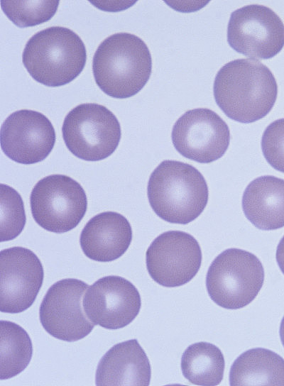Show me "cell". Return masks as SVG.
<instances>
[{"instance_id": "cell-1", "label": "cell", "mask_w": 284, "mask_h": 386, "mask_svg": "<svg viewBox=\"0 0 284 386\" xmlns=\"http://www.w3.org/2000/svg\"><path fill=\"white\" fill-rule=\"evenodd\" d=\"M215 101L229 118L250 123L265 117L273 107L278 85L271 71L254 59L226 63L216 75Z\"/></svg>"}, {"instance_id": "cell-2", "label": "cell", "mask_w": 284, "mask_h": 386, "mask_svg": "<svg viewBox=\"0 0 284 386\" xmlns=\"http://www.w3.org/2000/svg\"><path fill=\"white\" fill-rule=\"evenodd\" d=\"M152 71L149 49L139 37L114 33L104 39L95 51L92 72L98 87L106 94L125 99L139 92Z\"/></svg>"}, {"instance_id": "cell-3", "label": "cell", "mask_w": 284, "mask_h": 386, "mask_svg": "<svg viewBox=\"0 0 284 386\" xmlns=\"http://www.w3.org/2000/svg\"><path fill=\"white\" fill-rule=\"evenodd\" d=\"M149 204L160 219L187 224L197 219L208 202L209 190L202 173L180 161L166 160L151 173L148 182Z\"/></svg>"}, {"instance_id": "cell-4", "label": "cell", "mask_w": 284, "mask_h": 386, "mask_svg": "<svg viewBox=\"0 0 284 386\" xmlns=\"http://www.w3.org/2000/svg\"><path fill=\"white\" fill-rule=\"evenodd\" d=\"M87 60L85 45L73 31L52 26L34 34L23 51V64L38 82L60 87L74 80Z\"/></svg>"}, {"instance_id": "cell-5", "label": "cell", "mask_w": 284, "mask_h": 386, "mask_svg": "<svg viewBox=\"0 0 284 386\" xmlns=\"http://www.w3.org/2000/svg\"><path fill=\"white\" fill-rule=\"evenodd\" d=\"M264 281V269L253 253L229 248L212 262L206 276L211 299L221 307L237 309L249 304Z\"/></svg>"}, {"instance_id": "cell-6", "label": "cell", "mask_w": 284, "mask_h": 386, "mask_svg": "<svg viewBox=\"0 0 284 386\" xmlns=\"http://www.w3.org/2000/svg\"><path fill=\"white\" fill-rule=\"evenodd\" d=\"M62 133L67 149L87 161L110 156L118 147L121 136L115 115L96 103L81 104L70 110L64 119Z\"/></svg>"}, {"instance_id": "cell-7", "label": "cell", "mask_w": 284, "mask_h": 386, "mask_svg": "<svg viewBox=\"0 0 284 386\" xmlns=\"http://www.w3.org/2000/svg\"><path fill=\"white\" fill-rule=\"evenodd\" d=\"M35 221L43 228L62 233L75 228L84 217L87 199L82 186L63 175H52L39 180L30 197Z\"/></svg>"}, {"instance_id": "cell-8", "label": "cell", "mask_w": 284, "mask_h": 386, "mask_svg": "<svg viewBox=\"0 0 284 386\" xmlns=\"http://www.w3.org/2000/svg\"><path fill=\"white\" fill-rule=\"evenodd\" d=\"M229 46L259 60L275 56L284 46V24L270 8L251 4L231 13L227 27Z\"/></svg>"}, {"instance_id": "cell-9", "label": "cell", "mask_w": 284, "mask_h": 386, "mask_svg": "<svg viewBox=\"0 0 284 386\" xmlns=\"http://www.w3.org/2000/svg\"><path fill=\"white\" fill-rule=\"evenodd\" d=\"M202 258L197 241L181 231H168L160 234L146 253L150 276L166 287H176L189 282L199 271Z\"/></svg>"}, {"instance_id": "cell-10", "label": "cell", "mask_w": 284, "mask_h": 386, "mask_svg": "<svg viewBox=\"0 0 284 386\" xmlns=\"http://www.w3.org/2000/svg\"><path fill=\"white\" fill-rule=\"evenodd\" d=\"M171 138L176 150L185 158L210 163L227 150L230 131L226 123L214 111L197 108L186 111L176 121Z\"/></svg>"}, {"instance_id": "cell-11", "label": "cell", "mask_w": 284, "mask_h": 386, "mask_svg": "<svg viewBox=\"0 0 284 386\" xmlns=\"http://www.w3.org/2000/svg\"><path fill=\"white\" fill-rule=\"evenodd\" d=\"M89 287L84 282L67 278L54 283L44 296L39 316L44 329L52 336L67 342L87 336L94 324L88 320L82 299Z\"/></svg>"}, {"instance_id": "cell-12", "label": "cell", "mask_w": 284, "mask_h": 386, "mask_svg": "<svg viewBox=\"0 0 284 386\" xmlns=\"http://www.w3.org/2000/svg\"><path fill=\"white\" fill-rule=\"evenodd\" d=\"M43 268L31 250L16 246L0 252V311L16 314L28 309L42 286Z\"/></svg>"}, {"instance_id": "cell-13", "label": "cell", "mask_w": 284, "mask_h": 386, "mask_svg": "<svg viewBox=\"0 0 284 386\" xmlns=\"http://www.w3.org/2000/svg\"><path fill=\"white\" fill-rule=\"evenodd\" d=\"M1 148L11 160L31 165L45 159L55 143L50 121L43 114L22 109L11 114L0 131Z\"/></svg>"}, {"instance_id": "cell-14", "label": "cell", "mask_w": 284, "mask_h": 386, "mask_svg": "<svg viewBox=\"0 0 284 386\" xmlns=\"http://www.w3.org/2000/svg\"><path fill=\"white\" fill-rule=\"evenodd\" d=\"M82 304L87 318L94 325L114 330L133 321L141 309V299L130 281L109 275L87 289Z\"/></svg>"}, {"instance_id": "cell-15", "label": "cell", "mask_w": 284, "mask_h": 386, "mask_svg": "<svg viewBox=\"0 0 284 386\" xmlns=\"http://www.w3.org/2000/svg\"><path fill=\"white\" fill-rule=\"evenodd\" d=\"M131 240L132 229L129 221L117 212L104 211L86 224L80 234V243L87 258L99 262H110L127 250Z\"/></svg>"}, {"instance_id": "cell-16", "label": "cell", "mask_w": 284, "mask_h": 386, "mask_svg": "<svg viewBox=\"0 0 284 386\" xmlns=\"http://www.w3.org/2000/svg\"><path fill=\"white\" fill-rule=\"evenodd\" d=\"M151 377L146 353L136 339H131L114 345L103 355L97 368L95 384L147 386Z\"/></svg>"}, {"instance_id": "cell-17", "label": "cell", "mask_w": 284, "mask_h": 386, "mask_svg": "<svg viewBox=\"0 0 284 386\" xmlns=\"http://www.w3.org/2000/svg\"><path fill=\"white\" fill-rule=\"evenodd\" d=\"M242 209L256 228L275 230L284 226V180L261 176L251 181L242 197Z\"/></svg>"}, {"instance_id": "cell-18", "label": "cell", "mask_w": 284, "mask_h": 386, "mask_svg": "<svg viewBox=\"0 0 284 386\" xmlns=\"http://www.w3.org/2000/svg\"><path fill=\"white\" fill-rule=\"evenodd\" d=\"M229 385L284 386V359L266 348L249 349L231 366Z\"/></svg>"}, {"instance_id": "cell-19", "label": "cell", "mask_w": 284, "mask_h": 386, "mask_svg": "<svg viewBox=\"0 0 284 386\" xmlns=\"http://www.w3.org/2000/svg\"><path fill=\"white\" fill-rule=\"evenodd\" d=\"M223 353L215 345L197 342L189 346L181 358L183 376L191 383L202 386L219 385L224 376Z\"/></svg>"}, {"instance_id": "cell-20", "label": "cell", "mask_w": 284, "mask_h": 386, "mask_svg": "<svg viewBox=\"0 0 284 386\" xmlns=\"http://www.w3.org/2000/svg\"><path fill=\"white\" fill-rule=\"evenodd\" d=\"M0 379L11 378L28 365L33 355V345L24 329L9 321L0 322Z\"/></svg>"}, {"instance_id": "cell-21", "label": "cell", "mask_w": 284, "mask_h": 386, "mask_svg": "<svg viewBox=\"0 0 284 386\" xmlns=\"http://www.w3.org/2000/svg\"><path fill=\"white\" fill-rule=\"evenodd\" d=\"M1 6L17 26L26 28L49 21L56 13L59 1H5Z\"/></svg>"}, {"instance_id": "cell-22", "label": "cell", "mask_w": 284, "mask_h": 386, "mask_svg": "<svg viewBox=\"0 0 284 386\" xmlns=\"http://www.w3.org/2000/svg\"><path fill=\"white\" fill-rule=\"evenodd\" d=\"M1 195V242L16 238L23 231L26 221L23 199L13 188L0 185Z\"/></svg>"}, {"instance_id": "cell-23", "label": "cell", "mask_w": 284, "mask_h": 386, "mask_svg": "<svg viewBox=\"0 0 284 386\" xmlns=\"http://www.w3.org/2000/svg\"><path fill=\"white\" fill-rule=\"evenodd\" d=\"M261 149L268 164L284 173V118L266 127L261 138Z\"/></svg>"}, {"instance_id": "cell-24", "label": "cell", "mask_w": 284, "mask_h": 386, "mask_svg": "<svg viewBox=\"0 0 284 386\" xmlns=\"http://www.w3.org/2000/svg\"><path fill=\"white\" fill-rule=\"evenodd\" d=\"M275 258L281 272L284 274V236L277 246Z\"/></svg>"}, {"instance_id": "cell-25", "label": "cell", "mask_w": 284, "mask_h": 386, "mask_svg": "<svg viewBox=\"0 0 284 386\" xmlns=\"http://www.w3.org/2000/svg\"><path fill=\"white\" fill-rule=\"evenodd\" d=\"M279 333H280V338L281 340V343L284 347V316L282 319V321L280 323Z\"/></svg>"}]
</instances>
